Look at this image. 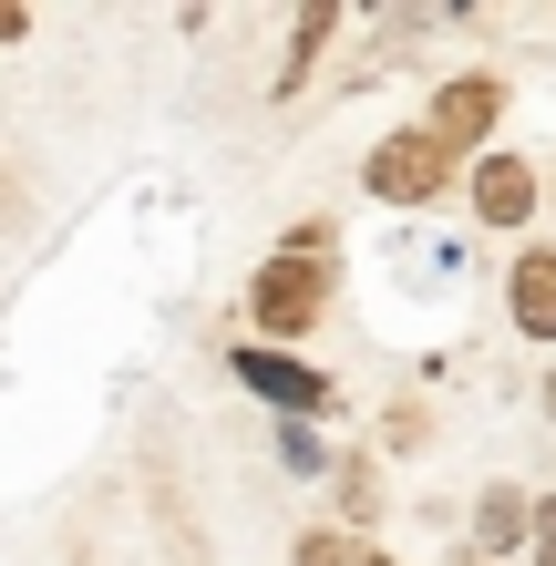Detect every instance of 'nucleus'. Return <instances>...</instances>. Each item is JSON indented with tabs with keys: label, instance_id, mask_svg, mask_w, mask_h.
<instances>
[{
	"label": "nucleus",
	"instance_id": "nucleus-1",
	"mask_svg": "<svg viewBox=\"0 0 556 566\" xmlns=\"http://www.w3.org/2000/svg\"><path fill=\"white\" fill-rule=\"evenodd\" d=\"M319 310H331V258H300V248H279L269 269L248 279V319H258V340L269 350H300Z\"/></svg>",
	"mask_w": 556,
	"mask_h": 566
},
{
	"label": "nucleus",
	"instance_id": "nucleus-2",
	"mask_svg": "<svg viewBox=\"0 0 556 566\" xmlns=\"http://www.w3.org/2000/svg\"><path fill=\"white\" fill-rule=\"evenodd\" d=\"M227 381H248L279 422H319V412H340V381L319 371V360H300V350H269V340H238V350H227Z\"/></svg>",
	"mask_w": 556,
	"mask_h": 566
},
{
	"label": "nucleus",
	"instance_id": "nucleus-3",
	"mask_svg": "<svg viewBox=\"0 0 556 566\" xmlns=\"http://www.w3.org/2000/svg\"><path fill=\"white\" fill-rule=\"evenodd\" d=\"M361 186L381 196V207H433V196L453 186V155H443L433 124H402V135H381L361 155Z\"/></svg>",
	"mask_w": 556,
	"mask_h": 566
},
{
	"label": "nucleus",
	"instance_id": "nucleus-4",
	"mask_svg": "<svg viewBox=\"0 0 556 566\" xmlns=\"http://www.w3.org/2000/svg\"><path fill=\"white\" fill-rule=\"evenodd\" d=\"M443 135V155L464 165V155H495V124H505V83L495 73H453L443 93H433V114H422Z\"/></svg>",
	"mask_w": 556,
	"mask_h": 566
},
{
	"label": "nucleus",
	"instance_id": "nucleus-5",
	"mask_svg": "<svg viewBox=\"0 0 556 566\" xmlns=\"http://www.w3.org/2000/svg\"><path fill=\"white\" fill-rule=\"evenodd\" d=\"M536 196H546V176H536L526 155H505V145L464 165V207H474L484 227H526V217H536Z\"/></svg>",
	"mask_w": 556,
	"mask_h": 566
},
{
	"label": "nucleus",
	"instance_id": "nucleus-6",
	"mask_svg": "<svg viewBox=\"0 0 556 566\" xmlns=\"http://www.w3.org/2000/svg\"><path fill=\"white\" fill-rule=\"evenodd\" d=\"M505 319L526 329V340H556V248H526L505 279Z\"/></svg>",
	"mask_w": 556,
	"mask_h": 566
},
{
	"label": "nucleus",
	"instance_id": "nucleus-7",
	"mask_svg": "<svg viewBox=\"0 0 556 566\" xmlns=\"http://www.w3.org/2000/svg\"><path fill=\"white\" fill-rule=\"evenodd\" d=\"M526 525H536V505L515 484H484L474 494V556L495 566V556H526Z\"/></svg>",
	"mask_w": 556,
	"mask_h": 566
},
{
	"label": "nucleus",
	"instance_id": "nucleus-8",
	"mask_svg": "<svg viewBox=\"0 0 556 566\" xmlns=\"http://www.w3.org/2000/svg\"><path fill=\"white\" fill-rule=\"evenodd\" d=\"M331 31H340V11H331V0H310V11H300V31H289V62H279V104H289V93H300L310 73H319V52H331Z\"/></svg>",
	"mask_w": 556,
	"mask_h": 566
},
{
	"label": "nucleus",
	"instance_id": "nucleus-9",
	"mask_svg": "<svg viewBox=\"0 0 556 566\" xmlns=\"http://www.w3.org/2000/svg\"><path fill=\"white\" fill-rule=\"evenodd\" d=\"M279 463H289V474H300V484H310V474H331V463H340V453H331V443H319V422H279Z\"/></svg>",
	"mask_w": 556,
	"mask_h": 566
},
{
	"label": "nucleus",
	"instance_id": "nucleus-10",
	"mask_svg": "<svg viewBox=\"0 0 556 566\" xmlns=\"http://www.w3.org/2000/svg\"><path fill=\"white\" fill-rule=\"evenodd\" d=\"M331 474H340V515H350V525H361V515H381V474H371L361 453H340Z\"/></svg>",
	"mask_w": 556,
	"mask_h": 566
},
{
	"label": "nucleus",
	"instance_id": "nucleus-11",
	"mask_svg": "<svg viewBox=\"0 0 556 566\" xmlns=\"http://www.w3.org/2000/svg\"><path fill=\"white\" fill-rule=\"evenodd\" d=\"M361 556V536H350V525H310L300 546H289V566H350Z\"/></svg>",
	"mask_w": 556,
	"mask_h": 566
},
{
	"label": "nucleus",
	"instance_id": "nucleus-12",
	"mask_svg": "<svg viewBox=\"0 0 556 566\" xmlns=\"http://www.w3.org/2000/svg\"><path fill=\"white\" fill-rule=\"evenodd\" d=\"M526 556H536V566H556V494H546L536 525H526Z\"/></svg>",
	"mask_w": 556,
	"mask_h": 566
},
{
	"label": "nucleus",
	"instance_id": "nucleus-13",
	"mask_svg": "<svg viewBox=\"0 0 556 566\" xmlns=\"http://www.w3.org/2000/svg\"><path fill=\"white\" fill-rule=\"evenodd\" d=\"M11 42H31V11H21V0H0V52H11Z\"/></svg>",
	"mask_w": 556,
	"mask_h": 566
},
{
	"label": "nucleus",
	"instance_id": "nucleus-14",
	"mask_svg": "<svg viewBox=\"0 0 556 566\" xmlns=\"http://www.w3.org/2000/svg\"><path fill=\"white\" fill-rule=\"evenodd\" d=\"M350 566H391V556H381V546H361V556H350Z\"/></svg>",
	"mask_w": 556,
	"mask_h": 566
},
{
	"label": "nucleus",
	"instance_id": "nucleus-15",
	"mask_svg": "<svg viewBox=\"0 0 556 566\" xmlns=\"http://www.w3.org/2000/svg\"><path fill=\"white\" fill-rule=\"evenodd\" d=\"M453 566H484V556H474V546H453Z\"/></svg>",
	"mask_w": 556,
	"mask_h": 566
},
{
	"label": "nucleus",
	"instance_id": "nucleus-16",
	"mask_svg": "<svg viewBox=\"0 0 556 566\" xmlns=\"http://www.w3.org/2000/svg\"><path fill=\"white\" fill-rule=\"evenodd\" d=\"M546 412H556V371H546Z\"/></svg>",
	"mask_w": 556,
	"mask_h": 566
}]
</instances>
